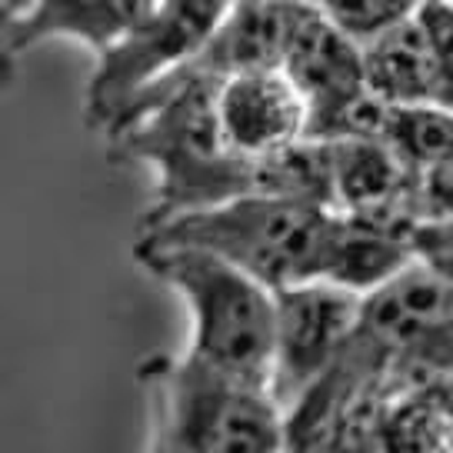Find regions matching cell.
Wrapping results in <instances>:
<instances>
[{"label": "cell", "mask_w": 453, "mask_h": 453, "mask_svg": "<svg viewBox=\"0 0 453 453\" xmlns=\"http://www.w3.org/2000/svg\"><path fill=\"white\" fill-rule=\"evenodd\" d=\"M367 84L390 104H440V64L424 20L411 14L364 43Z\"/></svg>", "instance_id": "7c38bea8"}, {"label": "cell", "mask_w": 453, "mask_h": 453, "mask_svg": "<svg viewBox=\"0 0 453 453\" xmlns=\"http://www.w3.org/2000/svg\"><path fill=\"white\" fill-rule=\"evenodd\" d=\"M157 0H34L14 20H4V54H20L47 37H77L97 54L124 41Z\"/></svg>", "instance_id": "30bf717a"}, {"label": "cell", "mask_w": 453, "mask_h": 453, "mask_svg": "<svg viewBox=\"0 0 453 453\" xmlns=\"http://www.w3.org/2000/svg\"><path fill=\"white\" fill-rule=\"evenodd\" d=\"M307 11H311V0H237L230 14L220 20V27L211 34V41L184 67L170 73H197V77L226 81L234 73L280 67L290 37Z\"/></svg>", "instance_id": "ba28073f"}, {"label": "cell", "mask_w": 453, "mask_h": 453, "mask_svg": "<svg viewBox=\"0 0 453 453\" xmlns=\"http://www.w3.org/2000/svg\"><path fill=\"white\" fill-rule=\"evenodd\" d=\"M280 71L307 100V137H326L340 113L370 90L364 43L311 4L297 24Z\"/></svg>", "instance_id": "52a82bcc"}, {"label": "cell", "mask_w": 453, "mask_h": 453, "mask_svg": "<svg viewBox=\"0 0 453 453\" xmlns=\"http://www.w3.org/2000/svg\"><path fill=\"white\" fill-rule=\"evenodd\" d=\"M143 373L160 394L154 450L273 453L287 450V413L267 383L243 380L187 350L154 357Z\"/></svg>", "instance_id": "277c9868"}, {"label": "cell", "mask_w": 453, "mask_h": 453, "mask_svg": "<svg viewBox=\"0 0 453 453\" xmlns=\"http://www.w3.org/2000/svg\"><path fill=\"white\" fill-rule=\"evenodd\" d=\"M417 17L424 20L440 64V104L453 111V0H420Z\"/></svg>", "instance_id": "e0dca14e"}, {"label": "cell", "mask_w": 453, "mask_h": 453, "mask_svg": "<svg viewBox=\"0 0 453 453\" xmlns=\"http://www.w3.org/2000/svg\"><path fill=\"white\" fill-rule=\"evenodd\" d=\"M326 147L340 213L380 211L420 190V173L380 137H337Z\"/></svg>", "instance_id": "8fae6325"}, {"label": "cell", "mask_w": 453, "mask_h": 453, "mask_svg": "<svg viewBox=\"0 0 453 453\" xmlns=\"http://www.w3.org/2000/svg\"><path fill=\"white\" fill-rule=\"evenodd\" d=\"M0 4H4V20H14V17H20L27 11L34 0H0Z\"/></svg>", "instance_id": "44dd1931"}, {"label": "cell", "mask_w": 453, "mask_h": 453, "mask_svg": "<svg viewBox=\"0 0 453 453\" xmlns=\"http://www.w3.org/2000/svg\"><path fill=\"white\" fill-rule=\"evenodd\" d=\"M220 84L217 77L167 73L143 87L104 130L113 157L157 170L154 207L141 226L264 190V157L237 150L220 124Z\"/></svg>", "instance_id": "6da1fadb"}, {"label": "cell", "mask_w": 453, "mask_h": 453, "mask_svg": "<svg viewBox=\"0 0 453 453\" xmlns=\"http://www.w3.org/2000/svg\"><path fill=\"white\" fill-rule=\"evenodd\" d=\"M237 0H157L124 41L100 54L87 87V127L107 130L113 117L164 73L197 54Z\"/></svg>", "instance_id": "5b68a950"}, {"label": "cell", "mask_w": 453, "mask_h": 453, "mask_svg": "<svg viewBox=\"0 0 453 453\" xmlns=\"http://www.w3.org/2000/svg\"><path fill=\"white\" fill-rule=\"evenodd\" d=\"M311 4L360 43L373 41L377 34L407 20L420 7V0H311Z\"/></svg>", "instance_id": "2e32d148"}, {"label": "cell", "mask_w": 453, "mask_h": 453, "mask_svg": "<svg viewBox=\"0 0 453 453\" xmlns=\"http://www.w3.org/2000/svg\"><path fill=\"white\" fill-rule=\"evenodd\" d=\"M417 257L453 280V220H426L417 234Z\"/></svg>", "instance_id": "d6986e66"}, {"label": "cell", "mask_w": 453, "mask_h": 453, "mask_svg": "<svg viewBox=\"0 0 453 453\" xmlns=\"http://www.w3.org/2000/svg\"><path fill=\"white\" fill-rule=\"evenodd\" d=\"M420 194L430 220H453V154L420 173Z\"/></svg>", "instance_id": "ac0fdd59"}, {"label": "cell", "mask_w": 453, "mask_h": 453, "mask_svg": "<svg viewBox=\"0 0 453 453\" xmlns=\"http://www.w3.org/2000/svg\"><path fill=\"white\" fill-rule=\"evenodd\" d=\"M434 394H437L440 407H443V413H447V424H450V437H453V380L443 383V387H437Z\"/></svg>", "instance_id": "ffe728a7"}, {"label": "cell", "mask_w": 453, "mask_h": 453, "mask_svg": "<svg viewBox=\"0 0 453 453\" xmlns=\"http://www.w3.org/2000/svg\"><path fill=\"white\" fill-rule=\"evenodd\" d=\"M364 294L334 280H303L277 290V347L270 390L283 413L326 373L360 320Z\"/></svg>", "instance_id": "8992f818"}, {"label": "cell", "mask_w": 453, "mask_h": 453, "mask_svg": "<svg viewBox=\"0 0 453 453\" xmlns=\"http://www.w3.org/2000/svg\"><path fill=\"white\" fill-rule=\"evenodd\" d=\"M217 107L226 137L243 154L267 157L307 137V100L280 67L226 77Z\"/></svg>", "instance_id": "9c48e42d"}, {"label": "cell", "mask_w": 453, "mask_h": 453, "mask_svg": "<svg viewBox=\"0 0 453 453\" xmlns=\"http://www.w3.org/2000/svg\"><path fill=\"white\" fill-rule=\"evenodd\" d=\"M383 450L390 453H447L453 450L450 424L434 390L396 394L383 420Z\"/></svg>", "instance_id": "9a60e30c"}, {"label": "cell", "mask_w": 453, "mask_h": 453, "mask_svg": "<svg viewBox=\"0 0 453 453\" xmlns=\"http://www.w3.org/2000/svg\"><path fill=\"white\" fill-rule=\"evenodd\" d=\"M413 260H417L413 243L400 241L367 220H357L350 213H340L334 243L326 254L324 280L350 287L357 294H370Z\"/></svg>", "instance_id": "4fadbf2b"}, {"label": "cell", "mask_w": 453, "mask_h": 453, "mask_svg": "<svg viewBox=\"0 0 453 453\" xmlns=\"http://www.w3.org/2000/svg\"><path fill=\"white\" fill-rule=\"evenodd\" d=\"M134 257L190 307L197 357L243 380L267 383L277 347V290L224 257L187 243L137 241Z\"/></svg>", "instance_id": "7a4b0ae2"}, {"label": "cell", "mask_w": 453, "mask_h": 453, "mask_svg": "<svg viewBox=\"0 0 453 453\" xmlns=\"http://www.w3.org/2000/svg\"><path fill=\"white\" fill-rule=\"evenodd\" d=\"M340 213L273 194H241L203 211L141 226L137 241L187 243L224 257L280 290L324 277Z\"/></svg>", "instance_id": "3957f363"}, {"label": "cell", "mask_w": 453, "mask_h": 453, "mask_svg": "<svg viewBox=\"0 0 453 453\" xmlns=\"http://www.w3.org/2000/svg\"><path fill=\"white\" fill-rule=\"evenodd\" d=\"M383 141L424 173L453 154V111L443 104H390Z\"/></svg>", "instance_id": "5bb4252c"}]
</instances>
